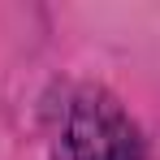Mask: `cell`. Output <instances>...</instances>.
Instances as JSON below:
<instances>
[{
  "label": "cell",
  "instance_id": "cell-1",
  "mask_svg": "<svg viewBox=\"0 0 160 160\" xmlns=\"http://www.w3.org/2000/svg\"><path fill=\"white\" fill-rule=\"evenodd\" d=\"M56 160H138V138L126 112L104 91H82L65 108Z\"/></svg>",
  "mask_w": 160,
  "mask_h": 160
}]
</instances>
